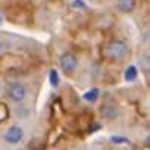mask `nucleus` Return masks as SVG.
<instances>
[{
	"mask_svg": "<svg viewBox=\"0 0 150 150\" xmlns=\"http://www.w3.org/2000/svg\"><path fill=\"white\" fill-rule=\"evenodd\" d=\"M103 53L112 60H121L128 54V46L124 40H112L105 46Z\"/></svg>",
	"mask_w": 150,
	"mask_h": 150,
	"instance_id": "obj_1",
	"label": "nucleus"
},
{
	"mask_svg": "<svg viewBox=\"0 0 150 150\" xmlns=\"http://www.w3.org/2000/svg\"><path fill=\"white\" fill-rule=\"evenodd\" d=\"M6 93L13 103H22L28 96V88L19 81H11L6 86Z\"/></svg>",
	"mask_w": 150,
	"mask_h": 150,
	"instance_id": "obj_2",
	"label": "nucleus"
},
{
	"mask_svg": "<svg viewBox=\"0 0 150 150\" xmlns=\"http://www.w3.org/2000/svg\"><path fill=\"white\" fill-rule=\"evenodd\" d=\"M24 135H25V131L22 127L19 125H11L5 129L3 132V140L9 144H18L24 140Z\"/></svg>",
	"mask_w": 150,
	"mask_h": 150,
	"instance_id": "obj_3",
	"label": "nucleus"
},
{
	"mask_svg": "<svg viewBox=\"0 0 150 150\" xmlns=\"http://www.w3.org/2000/svg\"><path fill=\"white\" fill-rule=\"evenodd\" d=\"M59 65L65 74H72L78 66V57L71 52H65L59 57Z\"/></svg>",
	"mask_w": 150,
	"mask_h": 150,
	"instance_id": "obj_4",
	"label": "nucleus"
},
{
	"mask_svg": "<svg viewBox=\"0 0 150 150\" xmlns=\"http://www.w3.org/2000/svg\"><path fill=\"white\" fill-rule=\"evenodd\" d=\"M137 6V0H116V8L119 12L129 13L135 9Z\"/></svg>",
	"mask_w": 150,
	"mask_h": 150,
	"instance_id": "obj_5",
	"label": "nucleus"
},
{
	"mask_svg": "<svg viewBox=\"0 0 150 150\" xmlns=\"http://www.w3.org/2000/svg\"><path fill=\"white\" fill-rule=\"evenodd\" d=\"M13 115L18 118V119H27L30 115H31V110L27 105H22V103H18V106H15L13 109Z\"/></svg>",
	"mask_w": 150,
	"mask_h": 150,
	"instance_id": "obj_6",
	"label": "nucleus"
},
{
	"mask_svg": "<svg viewBox=\"0 0 150 150\" xmlns=\"http://www.w3.org/2000/svg\"><path fill=\"white\" fill-rule=\"evenodd\" d=\"M124 77H125V81H128V83L135 81L137 77H138V69H137V66H135V65H129V66L125 69Z\"/></svg>",
	"mask_w": 150,
	"mask_h": 150,
	"instance_id": "obj_7",
	"label": "nucleus"
},
{
	"mask_svg": "<svg viewBox=\"0 0 150 150\" xmlns=\"http://www.w3.org/2000/svg\"><path fill=\"white\" fill-rule=\"evenodd\" d=\"M99 94H100L99 88L93 87V88H90L88 91H86V93L83 94V99H84L86 102H96V100L99 99Z\"/></svg>",
	"mask_w": 150,
	"mask_h": 150,
	"instance_id": "obj_8",
	"label": "nucleus"
},
{
	"mask_svg": "<svg viewBox=\"0 0 150 150\" xmlns=\"http://www.w3.org/2000/svg\"><path fill=\"white\" fill-rule=\"evenodd\" d=\"M102 113H103L105 118H108V119H113V118H116L118 110H116V108H113V106H110V105H106V106H103Z\"/></svg>",
	"mask_w": 150,
	"mask_h": 150,
	"instance_id": "obj_9",
	"label": "nucleus"
},
{
	"mask_svg": "<svg viewBox=\"0 0 150 150\" xmlns=\"http://www.w3.org/2000/svg\"><path fill=\"white\" fill-rule=\"evenodd\" d=\"M49 81L52 84V87H57L60 84V78H59V72L56 69H50L49 72Z\"/></svg>",
	"mask_w": 150,
	"mask_h": 150,
	"instance_id": "obj_10",
	"label": "nucleus"
},
{
	"mask_svg": "<svg viewBox=\"0 0 150 150\" xmlns=\"http://www.w3.org/2000/svg\"><path fill=\"white\" fill-rule=\"evenodd\" d=\"M138 62H140V66L147 72V71H149V57H147V56H141V57L138 59Z\"/></svg>",
	"mask_w": 150,
	"mask_h": 150,
	"instance_id": "obj_11",
	"label": "nucleus"
},
{
	"mask_svg": "<svg viewBox=\"0 0 150 150\" xmlns=\"http://www.w3.org/2000/svg\"><path fill=\"white\" fill-rule=\"evenodd\" d=\"M110 140H112V143H128V138H124V137H119V135L112 137Z\"/></svg>",
	"mask_w": 150,
	"mask_h": 150,
	"instance_id": "obj_12",
	"label": "nucleus"
},
{
	"mask_svg": "<svg viewBox=\"0 0 150 150\" xmlns=\"http://www.w3.org/2000/svg\"><path fill=\"white\" fill-rule=\"evenodd\" d=\"M72 6H74V8H78V9H80V8L84 9V8H86V3L83 2V0H75V2L72 3Z\"/></svg>",
	"mask_w": 150,
	"mask_h": 150,
	"instance_id": "obj_13",
	"label": "nucleus"
},
{
	"mask_svg": "<svg viewBox=\"0 0 150 150\" xmlns=\"http://www.w3.org/2000/svg\"><path fill=\"white\" fill-rule=\"evenodd\" d=\"M2 90H3V88H2V86H0V94H2Z\"/></svg>",
	"mask_w": 150,
	"mask_h": 150,
	"instance_id": "obj_14",
	"label": "nucleus"
},
{
	"mask_svg": "<svg viewBox=\"0 0 150 150\" xmlns=\"http://www.w3.org/2000/svg\"><path fill=\"white\" fill-rule=\"evenodd\" d=\"M0 24H2V16H0Z\"/></svg>",
	"mask_w": 150,
	"mask_h": 150,
	"instance_id": "obj_15",
	"label": "nucleus"
}]
</instances>
